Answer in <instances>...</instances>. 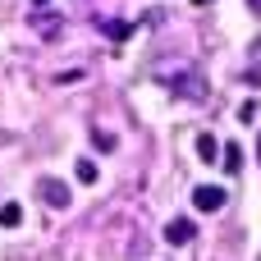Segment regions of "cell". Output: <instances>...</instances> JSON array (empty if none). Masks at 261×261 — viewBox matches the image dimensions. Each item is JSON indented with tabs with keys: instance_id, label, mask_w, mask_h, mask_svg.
I'll return each instance as SVG.
<instances>
[{
	"instance_id": "6da1fadb",
	"label": "cell",
	"mask_w": 261,
	"mask_h": 261,
	"mask_svg": "<svg viewBox=\"0 0 261 261\" xmlns=\"http://www.w3.org/2000/svg\"><path fill=\"white\" fill-rule=\"evenodd\" d=\"M41 197H46V206H55V211H64V206L73 202L69 184H60V179H41Z\"/></svg>"
},
{
	"instance_id": "7a4b0ae2",
	"label": "cell",
	"mask_w": 261,
	"mask_h": 261,
	"mask_svg": "<svg viewBox=\"0 0 261 261\" xmlns=\"http://www.w3.org/2000/svg\"><path fill=\"white\" fill-rule=\"evenodd\" d=\"M170 83H174V92H179V96H193V101H202V96H206V83H202V73H197V69H188L184 78H170Z\"/></svg>"
},
{
	"instance_id": "3957f363",
	"label": "cell",
	"mask_w": 261,
	"mask_h": 261,
	"mask_svg": "<svg viewBox=\"0 0 261 261\" xmlns=\"http://www.w3.org/2000/svg\"><path fill=\"white\" fill-rule=\"evenodd\" d=\"M193 206H197V211H220V206H225V188H216V184H202V188L193 193Z\"/></svg>"
},
{
	"instance_id": "277c9868",
	"label": "cell",
	"mask_w": 261,
	"mask_h": 261,
	"mask_svg": "<svg viewBox=\"0 0 261 261\" xmlns=\"http://www.w3.org/2000/svg\"><path fill=\"white\" fill-rule=\"evenodd\" d=\"M193 220H170L165 225V243H174V248H184V243H193Z\"/></svg>"
},
{
	"instance_id": "5b68a950",
	"label": "cell",
	"mask_w": 261,
	"mask_h": 261,
	"mask_svg": "<svg viewBox=\"0 0 261 261\" xmlns=\"http://www.w3.org/2000/svg\"><path fill=\"white\" fill-rule=\"evenodd\" d=\"M197 156H202V161H220V142H216L211 133H197Z\"/></svg>"
},
{
	"instance_id": "8992f818",
	"label": "cell",
	"mask_w": 261,
	"mask_h": 261,
	"mask_svg": "<svg viewBox=\"0 0 261 261\" xmlns=\"http://www.w3.org/2000/svg\"><path fill=\"white\" fill-rule=\"evenodd\" d=\"M18 220H23V206H18V202H5V206H0V225H5V229H14Z\"/></svg>"
},
{
	"instance_id": "52a82bcc",
	"label": "cell",
	"mask_w": 261,
	"mask_h": 261,
	"mask_svg": "<svg viewBox=\"0 0 261 261\" xmlns=\"http://www.w3.org/2000/svg\"><path fill=\"white\" fill-rule=\"evenodd\" d=\"M37 32H46V37H55V32H60V18H41V14H37Z\"/></svg>"
},
{
	"instance_id": "ba28073f",
	"label": "cell",
	"mask_w": 261,
	"mask_h": 261,
	"mask_svg": "<svg viewBox=\"0 0 261 261\" xmlns=\"http://www.w3.org/2000/svg\"><path fill=\"white\" fill-rule=\"evenodd\" d=\"M78 179H83V184H96V165H92V161H78Z\"/></svg>"
},
{
	"instance_id": "9c48e42d",
	"label": "cell",
	"mask_w": 261,
	"mask_h": 261,
	"mask_svg": "<svg viewBox=\"0 0 261 261\" xmlns=\"http://www.w3.org/2000/svg\"><path fill=\"white\" fill-rule=\"evenodd\" d=\"M92 142H96V147H101V151H115V138H110V133H101V128H96V133H92Z\"/></svg>"
},
{
	"instance_id": "30bf717a",
	"label": "cell",
	"mask_w": 261,
	"mask_h": 261,
	"mask_svg": "<svg viewBox=\"0 0 261 261\" xmlns=\"http://www.w3.org/2000/svg\"><path fill=\"white\" fill-rule=\"evenodd\" d=\"M225 170H239V147L225 142Z\"/></svg>"
},
{
	"instance_id": "8fae6325",
	"label": "cell",
	"mask_w": 261,
	"mask_h": 261,
	"mask_svg": "<svg viewBox=\"0 0 261 261\" xmlns=\"http://www.w3.org/2000/svg\"><path fill=\"white\" fill-rule=\"evenodd\" d=\"M106 32H110L115 41H124V37H128V23H106Z\"/></svg>"
},
{
	"instance_id": "7c38bea8",
	"label": "cell",
	"mask_w": 261,
	"mask_h": 261,
	"mask_svg": "<svg viewBox=\"0 0 261 261\" xmlns=\"http://www.w3.org/2000/svg\"><path fill=\"white\" fill-rule=\"evenodd\" d=\"M248 5H252V14H261V0H248Z\"/></svg>"
},
{
	"instance_id": "4fadbf2b",
	"label": "cell",
	"mask_w": 261,
	"mask_h": 261,
	"mask_svg": "<svg viewBox=\"0 0 261 261\" xmlns=\"http://www.w3.org/2000/svg\"><path fill=\"white\" fill-rule=\"evenodd\" d=\"M197 5H211V0H197Z\"/></svg>"
},
{
	"instance_id": "5bb4252c",
	"label": "cell",
	"mask_w": 261,
	"mask_h": 261,
	"mask_svg": "<svg viewBox=\"0 0 261 261\" xmlns=\"http://www.w3.org/2000/svg\"><path fill=\"white\" fill-rule=\"evenodd\" d=\"M257 151H261V142H257Z\"/></svg>"
}]
</instances>
